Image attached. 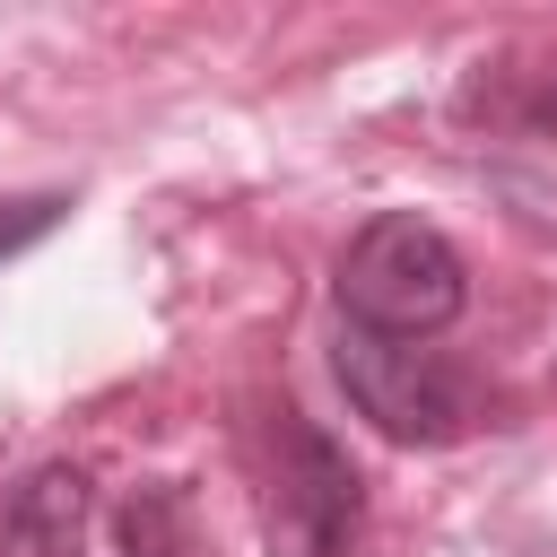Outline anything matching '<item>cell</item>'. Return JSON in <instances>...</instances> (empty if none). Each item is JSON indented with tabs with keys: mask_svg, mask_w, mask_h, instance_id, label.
<instances>
[{
	"mask_svg": "<svg viewBox=\"0 0 557 557\" xmlns=\"http://www.w3.org/2000/svg\"><path fill=\"white\" fill-rule=\"evenodd\" d=\"M470 305V261L453 252V235L418 209H383L348 235L339 252V313L348 331L374 339H435L453 331Z\"/></svg>",
	"mask_w": 557,
	"mask_h": 557,
	"instance_id": "obj_1",
	"label": "cell"
},
{
	"mask_svg": "<svg viewBox=\"0 0 557 557\" xmlns=\"http://www.w3.org/2000/svg\"><path fill=\"white\" fill-rule=\"evenodd\" d=\"M331 374H339L348 409L374 435H392V444H461L487 418V392L444 348H426V339H374V331H348L339 322Z\"/></svg>",
	"mask_w": 557,
	"mask_h": 557,
	"instance_id": "obj_2",
	"label": "cell"
},
{
	"mask_svg": "<svg viewBox=\"0 0 557 557\" xmlns=\"http://www.w3.org/2000/svg\"><path fill=\"white\" fill-rule=\"evenodd\" d=\"M357 513H366L357 461L305 409L278 400L261 426V540H270V557H348Z\"/></svg>",
	"mask_w": 557,
	"mask_h": 557,
	"instance_id": "obj_3",
	"label": "cell"
},
{
	"mask_svg": "<svg viewBox=\"0 0 557 557\" xmlns=\"http://www.w3.org/2000/svg\"><path fill=\"white\" fill-rule=\"evenodd\" d=\"M87 513H96L87 470L78 461H44L0 505V557H78L87 548Z\"/></svg>",
	"mask_w": 557,
	"mask_h": 557,
	"instance_id": "obj_4",
	"label": "cell"
},
{
	"mask_svg": "<svg viewBox=\"0 0 557 557\" xmlns=\"http://www.w3.org/2000/svg\"><path fill=\"white\" fill-rule=\"evenodd\" d=\"M122 557H200L191 540V505L174 487H139L122 505Z\"/></svg>",
	"mask_w": 557,
	"mask_h": 557,
	"instance_id": "obj_5",
	"label": "cell"
},
{
	"mask_svg": "<svg viewBox=\"0 0 557 557\" xmlns=\"http://www.w3.org/2000/svg\"><path fill=\"white\" fill-rule=\"evenodd\" d=\"M61 218H70V200H61V191H26V200H0V261H9V252H26L35 235H52Z\"/></svg>",
	"mask_w": 557,
	"mask_h": 557,
	"instance_id": "obj_6",
	"label": "cell"
},
{
	"mask_svg": "<svg viewBox=\"0 0 557 557\" xmlns=\"http://www.w3.org/2000/svg\"><path fill=\"white\" fill-rule=\"evenodd\" d=\"M540 122H557V87H548V96H540Z\"/></svg>",
	"mask_w": 557,
	"mask_h": 557,
	"instance_id": "obj_7",
	"label": "cell"
}]
</instances>
